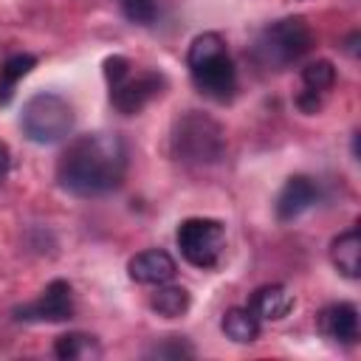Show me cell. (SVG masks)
I'll return each instance as SVG.
<instances>
[{
  "mask_svg": "<svg viewBox=\"0 0 361 361\" xmlns=\"http://www.w3.org/2000/svg\"><path fill=\"white\" fill-rule=\"evenodd\" d=\"M195 87L212 102H231L237 93V68L228 56L226 39L217 31H203L192 39L186 54Z\"/></svg>",
  "mask_w": 361,
  "mask_h": 361,
  "instance_id": "2",
  "label": "cell"
},
{
  "mask_svg": "<svg viewBox=\"0 0 361 361\" xmlns=\"http://www.w3.org/2000/svg\"><path fill=\"white\" fill-rule=\"evenodd\" d=\"M34 65H37V56H31V54H11L3 62V68H0V104H8L14 99L20 79L28 76Z\"/></svg>",
  "mask_w": 361,
  "mask_h": 361,
  "instance_id": "17",
  "label": "cell"
},
{
  "mask_svg": "<svg viewBox=\"0 0 361 361\" xmlns=\"http://www.w3.org/2000/svg\"><path fill=\"white\" fill-rule=\"evenodd\" d=\"M336 85V68L330 59H316L302 68V90L310 96L324 99Z\"/></svg>",
  "mask_w": 361,
  "mask_h": 361,
  "instance_id": "18",
  "label": "cell"
},
{
  "mask_svg": "<svg viewBox=\"0 0 361 361\" xmlns=\"http://www.w3.org/2000/svg\"><path fill=\"white\" fill-rule=\"evenodd\" d=\"M20 127L34 144L62 141L73 130V107L59 93H34L23 104Z\"/></svg>",
  "mask_w": 361,
  "mask_h": 361,
  "instance_id": "5",
  "label": "cell"
},
{
  "mask_svg": "<svg viewBox=\"0 0 361 361\" xmlns=\"http://www.w3.org/2000/svg\"><path fill=\"white\" fill-rule=\"evenodd\" d=\"M172 149L180 161L189 164H214L226 152V133L223 127L203 116V113H186L175 121L172 130Z\"/></svg>",
  "mask_w": 361,
  "mask_h": 361,
  "instance_id": "4",
  "label": "cell"
},
{
  "mask_svg": "<svg viewBox=\"0 0 361 361\" xmlns=\"http://www.w3.org/2000/svg\"><path fill=\"white\" fill-rule=\"evenodd\" d=\"M127 274L138 285H164L178 274V268L164 248H147L127 262Z\"/></svg>",
  "mask_w": 361,
  "mask_h": 361,
  "instance_id": "11",
  "label": "cell"
},
{
  "mask_svg": "<svg viewBox=\"0 0 361 361\" xmlns=\"http://www.w3.org/2000/svg\"><path fill=\"white\" fill-rule=\"evenodd\" d=\"M330 259L338 268V274H344L347 279H358V274H361V237H358V228H347L344 234H338L333 240Z\"/></svg>",
  "mask_w": 361,
  "mask_h": 361,
  "instance_id": "13",
  "label": "cell"
},
{
  "mask_svg": "<svg viewBox=\"0 0 361 361\" xmlns=\"http://www.w3.org/2000/svg\"><path fill=\"white\" fill-rule=\"evenodd\" d=\"M130 71H133V65H130L127 56H121V54L107 56V59H104V79H107V87L116 85V82H121Z\"/></svg>",
  "mask_w": 361,
  "mask_h": 361,
  "instance_id": "20",
  "label": "cell"
},
{
  "mask_svg": "<svg viewBox=\"0 0 361 361\" xmlns=\"http://www.w3.org/2000/svg\"><path fill=\"white\" fill-rule=\"evenodd\" d=\"M127 175V144L118 133H87L73 138L59 161L56 180L76 197H99L121 186Z\"/></svg>",
  "mask_w": 361,
  "mask_h": 361,
  "instance_id": "1",
  "label": "cell"
},
{
  "mask_svg": "<svg viewBox=\"0 0 361 361\" xmlns=\"http://www.w3.org/2000/svg\"><path fill=\"white\" fill-rule=\"evenodd\" d=\"M220 327L237 344H248V341H254L259 336V319L248 307H228L223 322H220Z\"/></svg>",
  "mask_w": 361,
  "mask_h": 361,
  "instance_id": "16",
  "label": "cell"
},
{
  "mask_svg": "<svg viewBox=\"0 0 361 361\" xmlns=\"http://www.w3.org/2000/svg\"><path fill=\"white\" fill-rule=\"evenodd\" d=\"M54 355L62 361H87V358H99L102 347L90 333H65L54 341Z\"/></svg>",
  "mask_w": 361,
  "mask_h": 361,
  "instance_id": "14",
  "label": "cell"
},
{
  "mask_svg": "<svg viewBox=\"0 0 361 361\" xmlns=\"http://www.w3.org/2000/svg\"><path fill=\"white\" fill-rule=\"evenodd\" d=\"M8 169H11V152H8V147L0 141V183L6 180Z\"/></svg>",
  "mask_w": 361,
  "mask_h": 361,
  "instance_id": "22",
  "label": "cell"
},
{
  "mask_svg": "<svg viewBox=\"0 0 361 361\" xmlns=\"http://www.w3.org/2000/svg\"><path fill=\"white\" fill-rule=\"evenodd\" d=\"M316 327L324 338L336 344H355L358 338V310L353 302H333L319 310Z\"/></svg>",
  "mask_w": 361,
  "mask_h": 361,
  "instance_id": "10",
  "label": "cell"
},
{
  "mask_svg": "<svg viewBox=\"0 0 361 361\" xmlns=\"http://www.w3.org/2000/svg\"><path fill=\"white\" fill-rule=\"evenodd\" d=\"M192 353L195 350L183 338H178V336H169L166 344H158L155 350H149V355H158V358H189Z\"/></svg>",
  "mask_w": 361,
  "mask_h": 361,
  "instance_id": "21",
  "label": "cell"
},
{
  "mask_svg": "<svg viewBox=\"0 0 361 361\" xmlns=\"http://www.w3.org/2000/svg\"><path fill=\"white\" fill-rule=\"evenodd\" d=\"M248 310H251L259 322H279V319H285V316L293 310V293H290L285 285H279V282L262 285V288L254 290Z\"/></svg>",
  "mask_w": 361,
  "mask_h": 361,
  "instance_id": "12",
  "label": "cell"
},
{
  "mask_svg": "<svg viewBox=\"0 0 361 361\" xmlns=\"http://www.w3.org/2000/svg\"><path fill=\"white\" fill-rule=\"evenodd\" d=\"M73 288L71 282L65 279H54L45 285V290L34 299V302H25L20 307H14V319L17 322H68L73 319Z\"/></svg>",
  "mask_w": 361,
  "mask_h": 361,
  "instance_id": "7",
  "label": "cell"
},
{
  "mask_svg": "<svg viewBox=\"0 0 361 361\" xmlns=\"http://www.w3.org/2000/svg\"><path fill=\"white\" fill-rule=\"evenodd\" d=\"M319 200V186L313 178L307 175H290L279 195H276V203H274V212H276V220L279 223H290L296 217H302L307 209H313Z\"/></svg>",
  "mask_w": 361,
  "mask_h": 361,
  "instance_id": "9",
  "label": "cell"
},
{
  "mask_svg": "<svg viewBox=\"0 0 361 361\" xmlns=\"http://www.w3.org/2000/svg\"><path fill=\"white\" fill-rule=\"evenodd\" d=\"M121 14L135 25H152L158 17V0H118Z\"/></svg>",
  "mask_w": 361,
  "mask_h": 361,
  "instance_id": "19",
  "label": "cell"
},
{
  "mask_svg": "<svg viewBox=\"0 0 361 361\" xmlns=\"http://www.w3.org/2000/svg\"><path fill=\"white\" fill-rule=\"evenodd\" d=\"M149 307L164 319H178L189 310V293L180 285H155V293L149 296Z\"/></svg>",
  "mask_w": 361,
  "mask_h": 361,
  "instance_id": "15",
  "label": "cell"
},
{
  "mask_svg": "<svg viewBox=\"0 0 361 361\" xmlns=\"http://www.w3.org/2000/svg\"><path fill=\"white\" fill-rule=\"evenodd\" d=\"M313 48V28L305 17H282L265 25L254 42V59L262 68L282 71Z\"/></svg>",
  "mask_w": 361,
  "mask_h": 361,
  "instance_id": "3",
  "label": "cell"
},
{
  "mask_svg": "<svg viewBox=\"0 0 361 361\" xmlns=\"http://www.w3.org/2000/svg\"><path fill=\"white\" fill-rule=\"evenodd\" d=\"M166 79L158 71H138V73H127L121 82L110 85V102L118 113L124 116H135L141 113L155 96H161Z\"/></svg>",
  "mask_w": 361,
  "mask_h": 361,
  "instance_id": "8",
  "label": "cell"
},
{
  "mask_svg": "<svg viewBox=\"0 0 361 361\" xmlns=\"http://www.w3.org/2000/svg\"><path fill=\"white\" fill-rule=\"evenodd\" d=\"M180 257L195 268H214L226 251V226L214 217H189L175 231Z\"/></svg>",
  "mask_w": 361,
  "mask_h": 361,
  "instance_id": "6",
  "label": "cell"
}]
</instances>
